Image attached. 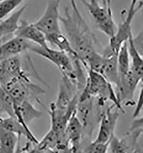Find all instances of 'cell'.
<instances>
[{"mask_svg":"<svg viewBox=\"0 0 143 153\" xmlns=\"http://www.w3.org/2000/svg\"><path fill=\"white\" fill-rule=\"evenodd\" d=\"M72 10L65 7L64 16L60 17L67 37L70 45L85 68L87 62L96 51L97 39L77 6L75 0H70Z\"/></svg>","mask_w":143,"mask_h":153,"instance_id":"obj_1","label":"cell"},{"mask_svg":"<svg viewBox=\"0 0 143 153\" xmlns=\"http://www.w3.org/2000/svg\"><path fill=\"white\" fill-rule=\"evenodd\" d=\"M87 71L88 72L87 82L83 90L79 95V102L90 97L97 98L98 104L100 106H103L107 100H110L120 111L124 113L125 111L118 100L112 84L100 74L90 70Z\"/></svg>","mask_w":143,"mask_h":153,"instance_id":"obj_2","label":"cell"},{"mask_svg":"<svg viewBox=\"0 0 143 153\" xmlns=\"http://www.w3.org/2000/svg\"><path fill=\"white\" fill-rule=\"evenodd\" d=\"M143 7V0H131L128 10L124 9L122 12V22L109 40V47L113 52L117 54L123 44L128 40L132 34V23L137 13Z\"/></svg>","mask_w":143,"mask_h":153,"instance_id":"obj_3","label":"cell"},{"mask_svg":"<svg viewBox=\"0 0 143 153\" xmlns=\"http://www.w3.org/2000/svg\"><path fill=\"white\" fill-rule=\"evenodd\" d=\"M88 9L99 29L112 37L116 32V24L113 20L112 7H102L98 0H80Z\"/></svg>","mask_w":143,"mask_h":153,"instance_id":"obj_4","label":"cell"},{"mask_svg":"<svg viewBox=\"0 0 143 153\" xmlns=\"http://www.w3.org/2000/svg\"><path fill=\"white\" fill-rule=\"evenodd\" d=\"M29 50L53 63L60 71L62 76L68 79L75 77L76 75L73 63L70 57L65 52L50 48H43L39 45L32 44Z\"/></svg>","mask_w":143,"mask_h":153,"instance_id":"obj_5","label":"cell"},{"mask_svg":"<svg viewBox=\"0 0 143 153\" xmlns=\"http://www.w3.org/2000/svg\"><path fill=\"white\" fill-rule=\"evenodd\" d=\"M60 2L61 0H48L44 13L37 21L33 23L45 35L61 32L59 9Z\"/></svg>","mask_w":143,"mask_h":153,"instance_id":"obj_6","label":"cell"},{"mask_svg":"<svg viewBox=\"0 0 143 153\" xmlns=\"http://www.w3.org/2000/svg\"><path fill=\"white\" fill-rule=\"evenodd\" d=\"M140 80L130 68L127 74L119 75L118 82L115 85L116 94L121 105L124 104L127 106L135 105L134 94Z\"/></svg>","mask_w":143,"mask_h":153,"instance_id":"obj_7","label":"cell"},{"mask_svg":"<svg viewBox=\"0 0 143 153\" xmlns=\"http://www.w3.org/2000/svg\"><path fill=\"white\" fill-rule=\"evenodd\" d=\"M120 112L119 109L113 104L107 107L102 112L100 115L99 132L94 142L109 143L110 139L115 134Z\"/></svg>","mask_w":143,"mask_h":153,"instance_id":"obj_8","label":"cell"},{"mask_svg":"<svg viewBox=\"0 0 143 153\" xmlns=\"http://www.w3.org/2000/svg\"><path fill=\"white\" fill-rule=\"evenodd\" d=\"M19 56L0 60V85L1 87L13 79L28 76L22 68V64Z\"/></svg>","mask_w":143,"mask_h":153,"instance_id":"obj_9","label":"cell"},{"mask_svg":"<svg viewBox=\"0 0 143 153\" xmlns=\"http://www.w3.org/2000/svg\"><path fill=\"white\" fill-rule=\"evenodd\" d=\"M14 35L32 42L43 48H49L45 35L33 24H29L26 20L20 22L19 28Z\"/></svg>","mask_w":143,"mask_h":153,"instance_id":"obj_10","label":"cell"},{"mask_svg":"<svg viewBox=\"0 0 143 153\" xmlns=\"http://www.w3.org/2000/svg\"><path fill=\"white\" fill-rule=\"evenodd\" d=\"M84 127L74 112L69 119L65 135L69 143L70 152L77 153L80 152Z\"/></svg>","mask_w":143,"mask_h":153,"instance_id":"obj_11","label":"cell"},{"mask_svg":"<svg viewBox=\"0 0 143 153\" xmlns=\"http://www.w3.org/2000/svg\"><path fill=\"white\" fill-rule=\"evenodd\" d=\"M13 104L15 117L27 128H29V123L34 119L40 118L42 115V112L34 107L29 99Z\"/></svg>","mask_w":143,"mask_h":153,"instance_id":"obj_12","label":"cell"},{"mask_svg":"<svg viewBox=\"0 0 143 153\" xmlns=\"http://www.w3.org/2000/svg\"><path fill=\"white\" fill-rule=\"evenodd\" d=\"M29 42L14 36V37L0 45V60L19 56L21 53L29 50Z\"/></svg>","mask_w":143,"mask_h":153,"instance_id":"obj_13","label":"cell"},{"mask_svg":"<svg viewBox=\"0 0 143 153\" xmlns=\"http://www.w3.org/2000/svg\"><path fill=\"white\" fill-rule=\"evenodd\" d=\"M0 127L15 133L20 138L22 136L25 137L33 145H36L39 142L29 128L25 127L16 117L9 116L7 118H2L0 117Z\"/></svg>","mask_w":143,"mask_h":153,"instance_id":"obj_14","label":"cell"},{"mask_svg":"<svg viewBox=\"0 0 143 153\" xmlns=\"http://www.w3.org/2000/svg\"><path fill=\"white\" fill-rule=\"evenodd\" d=\"M103 55L105 62L101 75L110 83L116 85L119 79L117 54L113 52L108 46Z\"/></svg>","mask_w":143,"mask_h":153,"instance_id":"obj_15","label":"cell"},{"mask_svg":"<svg viewBox=\"0 0 143 153\" xmlns=\"http://www.w3.org/2000/svg\"><path fill=\"white\" fill-rule=\"evenodd\" d=\"M27 7V4L12 14L5 20L0 21V39L7 35L14 34L19 28L20 19Z\"/></svg>","mask_w":143,"mask_h":153,"instance_id":"obj_16","label":"cell"},{"mask_svg":"<svg viewBox=\"0 0 143 153\" xmlns=\"http://www.w3.org/2000/svg\"><path fill=\"white\" fill-rule=\"evenodd\" d=\"M20 139L15 133L0 127V153L16 152Z\"/></svg>","mask_w":143,"mask_h":153,"instance_id":"obj_17","label":"cell"},{"mask_svg":"<svg viewBox=\"0 0 143 153\" xmlns=\"http://www.w3.org/2000/svg\"><path fill=\"white\" fill-rule=\"evenodd\" d=\"M45 36L47 42L52 45L57 47L59 50L62 52H65L70 57L78 58L76 52L72 48L70 42H69L68 39L61 32L54 33Z\"/></svg>","mask_w":143,"mask_h":153,"instance_id":"obj_18","label":"cell"},{"mask_svg":"<svg viewBox=\"0 0 143 153\" xmlns=\"http://www.w3.org/2000/svg\"><path fill=\"white\" fill-rule=\"evenodd\" d=\"M94 97H90L82 102H79L77 105L76 116L82 123L84 129L88 128L91 123L93 116Z\"/></svg>","mask_w":143,"mask_h":153,"instance_id":"obj_19","label":"cell"},{"mask_svg":"<svg viewBox=\"0 0 143 153\" xmlns=\"http://www.w3.org/2000/svg\"><path fill=\"white\" fill-rule=\"evenodd\" d=\"M132 39L133 35L132 34L128 40L130 61V68L141 79L143 77V57L137 52L133 44Z\"/></svg>","mask_w":143,"mask_h":153,"instance_id":"obj_20","label":"cell"},{"mask_svg":"<svg viewBox=\"0 0 143 153\" xmlns=\"http://www.w3.org/2000/svg\"><path fill=\"white\" fill-rule=\"evenodd\" d=\"M57 139L56 135L52 130L48 131L41 141L34 145L30 152H56Z\"/></svg>","mask_w":143,"mask_h":153,"instance_id":"obj_21","label":"cell"},{"mask_svg":"<svg viewBox=\"0 0 143 153\" xmlns=\"http://www.w3.org/2000/svg\"><path fill=\"white\" fill-rule=\"evenodd\" d=\"M117 67L119 75L127 74L130 68V53L128 41L125 42L117 53Z\"/></svg>","mask_w":143,"mask_h":153,"instance_id":"obj_22","label":"cell"},{"mask_svg":"<svg viewBox=\"0 0 143 153\" xmlns=\"http://www.w3.org/2000/svg\"><path fill=\"white\" fill-rule=\"evenodd\" d=\"M0 114H6L9 117H15L13 102L9 95L0 85Z\"/></svg>","mask_w":143,"mask_h":153,"instance_id":"obj_23","label":"cell"},{"mask_svg":"<svg viewBox=\"0 0 143 153\" xmlns=\"http://www.w3.org/2000/svg\"><path fill=\"white\" fill-rule=\"evenodd\" d=\"M109 149L112 153H128L130 152L131 148L125 139H119L114 134L110 139Z\"/></svg>","mask_w":143,"mask_h":153,"instance_id":"obj_24","label":"cell"},{"mask_svg":"<svg viewBox=\"0 0 143 153\" xmlns=\"http://www.w3.org/2000/svg\"><path fill=\"white\" fill-rule=\"evenodd\" d=\"M24 0H4L0 2V21L19 7Z\"/></svg>","mask_w":143,"mask_h":153,"instance_id":"obj_25","label":"cell"},{"mask_svg":"<svg viewBox=\"0 0 143 153\" xmlns=\"http://www.w3.org/2000/svg\"><path fill=\"white\" fill-rule=\"evenodd\" d=\"M109 143H100L93 141L85 149L84 152L89 153H107L109 149Z\"/></svg>","mask_w":143,"mask_h":153,"instance_id":"obj_26","label":"cell"},{"mask_svg":"<svg viewBox=\"0 0 143 153\" xmlns=\"http://www.w3.org/2000/svg\"><path fill=\"white\" fill-rule=\"evenodd\" d=\"M132 40L137 52L143 57V28L137 36L133 37Z\"/></svg>","mask_w":143,"mask_h":153,"instance_id":"obj_27","label":"cell"},{"mask_svg":"<svg viewBox=\"0 0 143 153\" xmlns=\"http://www.w3.org/2000/svg\"><path fill=\"white\" fill-rule=\"evenodd\" d=\"M143 107V87L142 88L140 95H139V97L138 100V102L137 103L136 107L134 113L133 114V116L134 118L137 117L140 113L142 111V109Z\"/></svg>","mask_w":143,"mask_h":153,"instance_id":"obj_28","label":"cell"},{"mask_svg":"<svg viewBox=\"0 0 143 153\" xmlns=\"http://www.w3.org/2000/svg\"><path fill=\"white\" fill-rule=\"evenodd\" d=\"M102 5L107 7H111V1L110 0H102Z\"/></svg>","mask_w":143,"mask_h":153,"instance_id":"obj_29","label":"cell"}]
</instances>
